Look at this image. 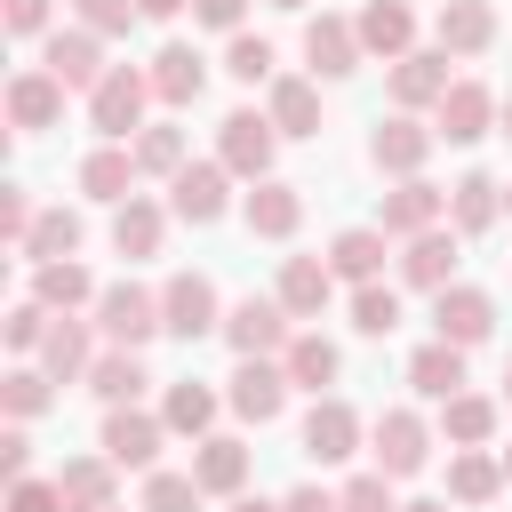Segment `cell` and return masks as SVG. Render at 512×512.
<instances>
[{"label": "cell", "mask_w": 512, "mask_h": 512, "mask_svg": "<svg viewBox=\"0 0 512 512\" xmlns=\"http://www.w3.org/2000/svg\"><path fill=\"white\" fill-rule=\"evenodd\" d=\"M152 104H160V96H152V72H144V64H112V72L96 80V96H88V128H96L104 144H136V136L152 128V120H144Z\"/></svg>", "instance_id": "1"}, {"label": "cell", "mask_w": 512, "mask_h": 512, "mask_svg": "<svg viewBox=\"0 0 512 512\" xmlns=\"http://www.w3.org/2000/svg\"><path fill=\"white\" fill-rule=\"evenodd\" d=\"M88 312H96V336H104L112 352H144L152 336H168V320H160V288H136V280H112Z\"/></svg>", "instance_id": "2"}, {"label": "cell", "mask_w": 512, "mask_h": 512, "mask_svg": "<svg viewBox=\"0 0 512 512\" xmlns=\"http://www.w3.org/2000/svg\"><path fill=\"white\" fill-rule=\"evenodd\" d=\"M224 344H232V360H280L288 344H296V320H288V304L280 296H240L232 312H224V328H216Z\"/></svg>", "instance_id": "3"}, {"label": "cell", "mask_w": 512, "mask_h": 512, "mask_svg": "<svg viewBox=\"0 0 512 512\" xmlns=\"http://www.w3.org/2000/svg\"><path fill=\"white\" fill-rule=\"evenodd\" d=\"M272 152H280V128H272V112L240 104V112H224V120H216V160H224L240 184H264V176H272Z\"/></svg>", "instance_id": "4"}, {"label": "cell", "mask_w": 512, "mask_h": 512, "mask_svg": "<svg viewBox=\"0 0 512 512\" xmlns=\"http://www.w3.org/2000/svg\"><path fill=\"white\" fill-rule=\"evenodd\" d=\"M368 464H376L384 480H416V472L432 464V424H424L416 408H384V416L368 424Z\"/></svg>", "instance_id": "5"}, {"label": "cell", "mask_w": 512, "mask_h": 512, "mask_svg": "<svg viewBox=\"0 0 512 512\" xmlns=\"http://www.w3.org/2000/svg\"><path fill=\"white\" fill-rule=\"evenodd\" d=\"M160 320H168V336H184V344L216 336V328H224V296H216V280H208V272H168V288H160Z\"/></svg>", "instance_id": "6"}, {"label": "cell", "mask_w": 512, "mask_h": 512, "mask_svg": "<svg viewBox=\"0 0 512 512\" xmlns=\"http://www.w3.org/2000/svg\"><path fill=\"white\" fill-rule=\"evenodd\" d=\"M432 144H440V136H432L416 112H392V120H376V128H368V160H376V176H392V184L424 176Z\"/></svg>", "instance_id": "7"}, {"label": "cell", "mask_w": 512, "mask_h": 512, "mask_svg": "<svg viewBox=\"0 0 512 512\" xmlns=\"http://www.w3.org/2000/svg\"><path fill=\"white\" fill-rule=\"evenodd\" d=\"M360 448H368V424H360V408H352V400H336V392H328V400H312V408H304V456H312V464H352Z\"/></svg>", "instance_id": "8"}, {"label": "cell", "mask_w": 512, "mask_h": 512, "mask_svg": "<svg viewBox=\"0 0 512 512\" xmlns=\"http://www.w3.org/2000/svg\"><path fill=\"white\" fill-rule=\"evenodd\" d=\"M304 64H312V80H352L360 64H368V48H360V24L352 16H304Z\"/></svg>", "instance_id": "9"}, {"label": "cell", "mask_w": 512, "mask_h": 512, "mask_svg": "<svg viewBox=\"0 0 512 512\" xmlns=\"http://www.w3.org/2000/svg\"><path fill=\"white\" fill-rule=\"evenodd\" d=\"M432 336L456 344V352L488 344V336H496V296H488V288H464V280L440 288V296H432Z\"/></svg>", "instance_id": "10"}, {"label": "cell", "mask_w": 512, "mask_h": 512, "mask_svg": "<svg viewBox=\"0 0 512 512\" xmlns=\"http://www.w3.org/2000/svg\"><path fill=\"white\" fill-rule=\"evenodd\" d=\"M288 392H296V384H288L280 360H240V368L224 376V408H232L240 424H272V416L288 408Z\"/></svg>", "instance_id": "11"}, {"label": "cell", "mask_w": 512, "mask_h": 512, "mask_svg": "<svg viewBox=\"0 0 512 512\" xmlns=\"http://www.w3.org/2000/svg\"><path fill=\"white\" fill-rule=\"evenodd\" d=\"M160 440H168V424L152 416V408H104V456L120 464V472H160Z\"/></svg>", "instance_id": "12"}, {"label": "cell", "mask_w": 512, "mask_h": 512, "mask_svg": "<svg viewBox=\"0 0 512 512\" xmlns=\"http://www.w3.org/2000/svg\"><path fill=\"white\" fill-rule=\"evenodd\" d=\"M40 72H56V80H64V88H80V96H96V80H104L112 64H104V40H96L88 24H72V32L56 24V32L40 40Z\"/></svg>", "instance_id": "13"}, {"label": "cell", "mask_w": 512, "mask_h": 512, "mask_svg": "<svg viewBox=\"0 0 512 512\" xmlns=\"http://www.w3.org/2000/svg\"><path fill=\"white\" fill-rule=\"evenodd\" d=\"M496 112H504V96H496L488 80H456V88L440 96V112H432V136H440V144H480V136L496 128Z\"/></svg>", "instance_id": "14"}, {"label": "cell", "mask_w": 512, "mask_h": 512, "mask_svg": "<svg viewBox=\"0 0 512 512\" xmlns=\"http://www.w3.org/2000/svg\"><path fill=\"white\" fill-rule=\"evenodd\" d=\"M224 208H232V168H224V160H192V168L168 176V216H184V224H216Z\"/></svg>", "instance_id": "15"}, {"label": "cell", "mask_w": 512, "mask_h": 512, "mask_svg": "<svg viewBox=\"0 0 512 512\" xmlns=\"http://www.w3.org/2000/svg\"><path fill=\"white\" fill-rule=\"evenodd\" d=\"M440 216H448V192H440L432 176H408V184L384 192L376 232H384V240H416V232H440Z\"/></svg>", "instance_id": "16"}, {"label": "cell", "mask_w": 512, "mask_h": 512, "mask_svg": "<svg viewBox=\"0 0 512 512\" xmlns=\"http://www.w3.org/2000/svg\"><path fill=\"white\" fill-rule=\"evenodd\" d=\"M448 64H456L448 48H416V56H400V64H392V112H440V96L456 88Z\"/></svg>", "instance_id": "17"}, {"label": "cell", "mask_w": 512, "mask_h": 512, "mask_svg": "<svg viewBox=\"0 0 512 512\" xmlns=\"http://www.w3.org/2000/svg\"><path fill=\"white\" fill-rule=\"evenodd\" d=\"M240 224H248L256 240H296V224H304V184H288V176L248 184V192H240Z\"/></svg>", "instance_id": "18"}, {"label": "cell", "mask_w": 512, "mask_h": 512, "mask_svg": "<svg viewBox=\"0 0 512 512\" xmlns=\"http://www.w3.org/2000/svg\"><path fill=\"white\" fill-rule=\"evenodd\" d=\"M432 48H448L456 64H464V56H488V48H496V0H440Z\"/></svg>", "instance_id": "19"}, {"label": "cell", "mask_w": 512, "mask_h": 512, "mask_svg": "<svg viewBox=\"0 0 512 512\" xmlns=\"http://www.w3.org/2000/svg\"><path fill=\"white\" fill-rule=\"evenodd\" d=\"M144 72H152V96H160L168 112L200 104V88H208V56H200L192 40H160V56H152Z\"/></svg>", "instance_id": "20"}, {"label": "cell", "mask_w": 512, "mask_h": 512, "mask_svg": "<svg viewBox=\"0 0 512 512\" xmlns=\"http://www.w3.org/2000/svg\"><path fill=\"white\" fill-rule=\"evenodd\" d=\"M456 248H464V232H416V240H400V280L408 288H424V296H440V288H456Z\"/></svg>", "instance_id": "21"}, {"label": "cell", "mask_w": 512, "mask_h": 512, "mask_svg": "<svg viewBox=\"0 0 512 512\" xmlns=\"http://www.w3.org/2000/svg\"><path fill=\"white\" fill-rule=\"evenodd\" d=\"M272 296L288 304V320H320V312L336 304V272H328V256H280Z\"/></svg>", "instance_id": "22"}, {"label": "cell", "mask_w": 512, "mask_h": 512, "mask_svg": "<svg viewBox=\"0 0 512 512\" xmlns=\"http://www.w3.org/2000/svg\"><path fill=\"white\" fill-rule=\"evenodd\" d=\"M512 480H504V456L496 448H448V504L456 512H480V504H496Z\"/></svg>", "instance_id": "23"}, {"label": "cell", "mask_w": 512, "mask_h": 512, "mask_svg": "<svg viewBox=\"0 0 512 512\" xmlns=\"http://www.w3.org/2000/svg\"><path fill=\"white\" fill-rule=\"evenodd\" d=\"M360 48L368 56H384V64H400V56H416V8L408 0H360Z\"/></svg>", "instance_id": "24"}, {"label": "cell", "mask_w": 512, "mask_h": 512, "mask_svg": "<svg viewBox=\"0 0 512 512\" xmlns=\"http://www.w3.org/2000/svg\"><path fill=\"white\" fill-rule=\"evenodd\" d=\"M64 96H72V88H64L56 72H16V80H8V128H16V136L56 128V120H64Z\"/></svg>", "instance_id": "25"}, {"label": "cell", "mask_w": 512, "mask_h": 512, "mask_svg": "<svg viewBox=\"0 0 512 512\" xmlns=\"http://www.w3.org/2000/svg\"><path fill=\"white\" fill-rule=\"evenodd\" d=\"M496 216H504V184H496L488 168H464V176L448 184V232L480 240V232H488Z\"/></svg>", "instance_id": "26"}, {"label": "cell", "mask_w": 512, "mask_h": 512, "mask_svg": "<svg viewBox=\"0 0 512 512\" xmlns=\"http://www.w3.org/2000/svg\"><path fill=\"white\" fill-rule=\"evenodd\" d=\"M216 416H224V392H216V384H200V376H176V384L160 392V424H168V432H184V440H208V432H216Z\"/></svg>", "instance_id": "27"}, {"label": "cell", "mask_w": 512, "mask_h": 512, "mask_svg": "<svg viewBox=\"0 0 512 512\" xmlns=\"http://www.w3.org/2000/svg\"><path fill=\"white\" fill-rule=\"evenodd\" d=\"M248 448L232 440V432H208V440H192V480L208 488V496H248Z\"/></svg>", "instance_id": "28"}, {"label": "cell", "mask_w": 512, "mask_h": 512, "mask_svg": "<svg viewBox=\"0 0 512 512\" xmlns=\"http://www.w3.org/2000/svg\"><path fill=\"white\" fill-rule=\"evenodd\" d=\"M280 368H288V384L296 392H312V400H328V384L344 376V352L320 336V328H296V344L280 352Z\"/></svg>", "instance_id": "29"}, {"label": "cell", "mask_w": 512, "mask_h": 512, "mask_svg": "<svg viewBox=\"0 0 512 512\" xmlns=\"http://www.w3.org/2000/svg\"><path fill=\"white\" fill-rule=\"evenodd\" d=\"M264 112H272L280 136H320V80L312 72H280L272 96H264Z\"/></svg>", "instance_id": "30"}, {"label": "cell", "mask_w": 512, "mask_h": 512, "mask_svg": "<svg viewBox=\"0 0 512 512\" xmlns=\"http://www.w3.org/2000/svg\"><path fill=\"white\" fill-rule=\"evenodd\" d=\"M136 176H144V168H136V152H128V144H96V152L80 160V192H88V200H104V208L136 200Z\"/></svg>", "instance_id": "31"}, {"label": "cell", "mask_w": 512, "mask_h": 512, "mask_svg": "<svg viewBox=\"0 0 512 512\" xmlns=\"http://www.w3.org/2000/svg\"><path fill=\"white\" fill-rule=\"evenodd\" d=\"M32 296L56 312V320H72L80 304H96L104 288H96V272L80 264V256H64V264H32Z\"/></svg>", "instance_id": "32"}, {"label": "cell", "mask_w": 512, "mask_h": 512, "mask_svg": "<svg viewBox=\"0 0 512 512\" xmlns=\"http://www.w3.org/2000/svg\"><path fill=\"white\" fill-rule=\"evenodd\" d=\"M40 368L56 384H88V368H96V320H56L48 344H40Z\"/></svg>", "instance_id": "33"}, {"label": "cell", "mask_w": 512, "mask_h": 512, "mask_svg": "<svg viewBox=\"0 0 512 512\" xmlns=\"http://www.w3.org/2000/svg\"><path fill=\"white\" fill-rule=\"evenodd\" d=\"M112 472H120V464H112L104 448H96V456H64V464H56V488H64L72 512H112V504H120V496H112Z\"/></svg>", "instance_id": "34"}, {"label": "cell", "mask_w": 512, "mask_h": 512, "mask_svg": "<svg viewBox=\"0 0 512 512\" xmlns=\"http://www.w3.org/2000/svg\"><path fill=\"white\" fill-rule=\"evenodd\" d=\"M160 240H168V208H160V200L136 192V200L112 208V248H120L128 264H136V256H160Z\"/></svg>", "instance_id": "35"}, {"label": "cell", "mask_w": 512, "mask_h": 512, "mask_svg": "<svg viewBox=\"0 0 512 512\" xmlns=\"http://www.w3.org/2000/svg\"><path fill=\"white\" fill-rule=\"evenodd\" d=\"M328 272L352 280V288L384 280V232H376V224H344V232L328 240Z\"/></svg>", "instance_id": "36"}, {"label": "cell", "mask_w": 512, "mask_h": 512, "mask_svg": "<svg viewBox=\"0 0 512 512\" xmlns=\"http://www.w3.org/2000/svg\"><path fill=\"white\" fill-rule=\"evenodd\" d=\"M408 384H416L424 400H456V392H464V352L440 344V336L416 344V352H408Z\"/></svg>", "instance_id": "37"}, {"label": "cell", "mask_w": 512, "mask_h": 512, "mask_svg": "<svg viewBox=\"0 0 512 512\" xmlns=\"http://www.w3.org/2000/svg\"><path fill=\"white\" fill-rule=\"evenodd\" d=\"M144 352H96V368H88V392L104 400V408H136L144 400Z\"/></svg>", "instance_id": "38"}, {"label": "cell", "mask_w": 512, "mask_h": 512, "mask_svg": "<svg viewBox=\"0 0 512 512\" xmlns=\"http://www.w3.org/2000/svg\"><path fill=\"white\" fill-rule=\"evenodd\" d=\"M440 440H448V448H488V440H496V400H488V392L440 400Z\"/></svg>", "instance_id": "39"}, {"label": "cell", "mask_w": 512, "mask_h": 512, "mask_svg": "<svg viewBox=\"0 0 512 512\" xmlns=\"http://www.w3.org/2000/svg\"><path fill=\"white\" fill-rule=\"evenodd\" d=\"M80 208H40V224H32V240L16 248L24 264H64V256H80Z\"/></svg>", "instance_id": "40"}, {"label": "cell", "mask_w": 512, "mask_h": 512, "mask_svg": "<svg viewBox=\"0 0 512 512\" xmlns=\"http://www.w3.org/2000/svg\"><path fill=\"white\" fill-rule=\"evenodd\" d=\"M0 408H8V424H32V416H48V408H56V376H48L40 360L8 368V376H0Z\"/></svg>", "instance_id": "41"}, {"label": "cell", "mask_w": 512, "mask_h": 512, "mask_svg": "<svg viewBox=\"0 0 512 512\" xmlns=\"http://www.w3.org/2000/svg\"><path fill=\"white\" fill-rule=\"evenodd\" d=\"M128 152H136V168H144V176H176V168H192V152H184V128H176V120H152Z\"/></svg>", "instance_id": "42"}, {"label": "cell", "mask_w": 512, "mask_h": 512, "mask_svg": "<svg viewBox=\"0 0 512 512\" xmlns=\"http://www.w3.org/2000/svg\"><path fill=\"white\" fill-rule=\"evenodd\" d=\"M272 64H280V56H272V40H264V32H232V40H224V72H232L240 88H256V80L272 88V80H280Z\"/></svg>", "instance_id": "43"}, {"label": "cell", "mask_w": 512, "mask_h": 512, "mask_svg": "<svg viewBox=\"0 0 512 512\" xmlns=\"http://www.w3.org/2000/svg\"><path fill=\"white\" fill-rule=\"evenodd\" d=\"M352 328L384 344V336L400 328V288H384V280H368V288H352Z\"/></svg>", "instance_id": "44"}, {"label": "cell", "mask_w": 512, "mask_h": 512, "mask_svg": "<svg viewBox=\"0 0 512 512\" xmlns=\"http://www.w3.org/2000/svg\"><path fill=\"white\" fill-rule=\"evenodd\" d=\"M48 328H56V312H48L40 296H16V304H8V320H0V336H8V352H32V360H40V344H48Z\"/></svg>", "instance_id": "45"}, {"label": "cell", "mask_w": 512, "mask_h": 512, "mask_svg": "<svg viewBox=\"0 0 512 512\" xmlns=\"http://www.w3.org/2000/svg\"><path fill=\"white\" fill-rule=\"evenodd\" d=\"M200 504H208V488L192 472H144V504L136 512H200Z\"/></svg>", "instance_id": "46"}, {"label": "cell", "mask_w": 512, "mask_h": 512, "mask_svg": "<svg viewBox=\"0 0 512 512\" xmlns=\"http://www.w3.org/2000/svg\"><path fill=\"white\" fill-rule=\"evenodd\" d=\"M72 16H80L96 40H120V32H136V24H144V8H136V0H72Z\"/></svg>", "instance_id": "47"}, {"label": "cell", "mask_w": 512, "mask_h": 512, "mask_svg": "<svg viewBox=\"0 0 512 512\" xmlns=\"http://www.w3.org/2000/svg\"><path fill=\"white\" fill-rule=\"evenodd\" d=\"M336 512H400V496H392V480L368 464V472H352V480L336 488Z\"/></svg>", "instance_id": "48"}, {"label": "cell", "mask_w": 512, "mask_h": 512, "mask_svg": "<svg viewBox=\"0 0 512 512\" xmlns=\"http://www.w3.org/2000/svg\"><path fill=\"white\" fill-rule=\"evenodd\" d=\"M32 224H40L32 192H24V184H0V240H8V248H24V240H32Z\"/></svg>", "instance_id": "49"}, {"label": "cell", "mask_w": 512, "mask_h": 512, "mask_svg": "<svg viewBox=\"0 0 512 512\" xmlns=\"http://www.w3.org/2000/svg\"><path fill=\"white\" fill-rule=\"evenodd\" d=\"M8 512H72V504H64L56 472H48V480L32 472V480H8Z\"/></svg>", "instance_id": "50"}, {"label": "cell", "mask_w": 512, "mask_h": 512, "mask_svg": "<svg viewBox=\"0 0 512 512\" xmlns=\"http://www.w3.org/2000/svg\"><path fill=\"white\" fill-rule=\"evenodd\" d=\"M0 16H8L16 40H48V32H56V0H8Z\"/></svg>", "instance_id": "51"}, {"label": "cell", "mask_w": 512, "mask_h": 512, "mask_svg": "<svg viewBox=\"0 0 512 512\" xmlns=\"http://www.w3.org/2000/svg\"><path fill=\"white\" fill-rule=\"evenodd\" d=\"M192 16H200L208 32H224V40L248 32V0H192Z\"/></svg>", "instance_id": "52"}, {"label": "cell", "mask_w": 512, "mask_h": 512, "mask_svg": "<svg viewBox=\"0 0 512 512\" xmlns=\"http://www.w3.org/2000/svg\"><path fill=\"white\" fill-rule=\"evenodd\" d=\"M0 472H8V480H32V432H24V424L0 432Z\"/></svg>", "instance_id": "53"}, {"label": "cell", "mask_w": 512, "mask_h": 512, "mask_svg": "<svg viewBox=\"0 0 512 512\" xmlns=\"http://www.w3.org/2000/svg\"><path fill=\"white\" fill-rule=\"evenodd\" d=\"M280 512H336V488H320V480H296V488L280 496Z\"/></svg>", "instance_id": "54"}, {"label": "cell", "mask_w": 512, "mask_h": 512, "mask_svg": "<svg viewBox=\"0 0 512 512\" xmlns=\"http://www.w3.org/2000/svg\"><path fill=\"white\" fill-rule=\"evenodd\" d=\"M136 8H144V24H176L192 0H136Z\"/></svg>", "instance_id": "55"}, {"label": "cell", "mask_w": 512, "mask_h": 512, "mask_svg": "<svg viewBox=\"0 0 512 512\" xmlns=\"http://www.w3.org/2000/svg\"><path fill=\"white\" fill-rule=\"evenodd\" d=\"M224 512H280V504H272V496H232Z\"/></svg>", "instance_id": "56"}, {"label": "cell", "mask_w": 512, "mask_h": 512, "mask_svg": "<svg viewBox=\"0 0 512 512\" xmlns=\"http://www.w3.org/2000/svg\"><path fill=\"white\" fill-rule=\"evenodd\" d=\"M400 512H448V496H408Z\"/></svg>", "instance_id": "57"}, {"label": "cell", "mask_w": 512, "mask_h": 512, "mask_svg": "<svg viewBox=\"0 0 512 512\" xmlns=\"http://www.w3.org/2000/svg\"><path fill=\"white\" fill-rule=\"evenodd\" d=\"M496 136H512V96H504V112H496Z\"/></svg>", "instance_id": "58"}, {"label": "cell", "mask_w": 512, "mask_h": 512, "mask_svg": "<svg viewBox=\"0 0 512 512\" xmlns=\"http://www.w3.org/2000/svg\"><path fill=\"white\" fill-rule=\"evenodd\" d=\"M504 400H512V352H504Z\"/></svg>", "instance_id": "59"}, {"label": "cell", "mask_w": 512, "mask_h": 512, "mask_svg": "<svg viewBox=\"0 0 512 512\" xmlns=\"http://www.w3.org/2000/svg\"><path fill=\"white\" fill-rule=\"evenodd\" d=\"M272 8H288V16H296V8H312V0H272Z\"/></svg>", "instance_id": "60"}, {"label": "cell", "mask_w": 512, "mask_h": 512, "mask_svg": "<svg viewBox=\"0 0 512 512\" xmlns=\"http://www.w3.org/2000/svg\"><path fill=\"white\" fill-rule=\"evenodd\" d=\"M496 456H504V480H512V440H504V448H496Z\"/></svg>", "instance_id": "61"}, {"label": "cell", "mask_w": 512, "mask_h": 512, "mask_svg": "<svg viewBox=\"0 0 512 512\" xmlns=\"http://www.w3.org/2000/svg\"><path fill=\"white\" fill-rule=\"evenodd\" d=\"M504 216H512V184H504Z\"/></svg>", "instance_id": "62"}, {"label": "cell", "mask_w": 512, "mask_h": 512, "mask_svg": "<svg viewBox=\"0 0 512 512\" xmlns=\"http://www.w3.org/2000/svg\"><path fill=\"white\" fill-rule=\"evenodd\" d=\"M112 512H120V504H112Z\"/></svg>", "instance_id": "63"}]
</instances>
